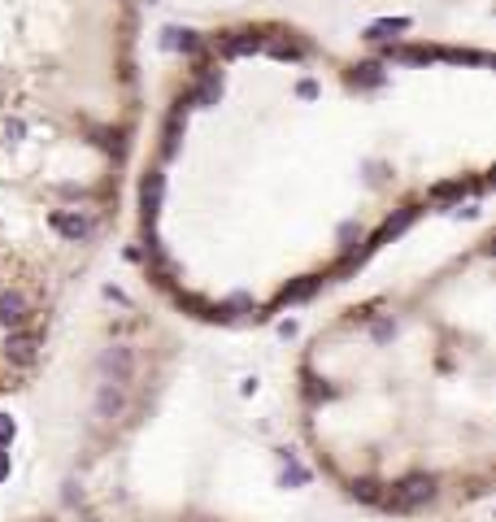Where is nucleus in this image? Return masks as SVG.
I'll list each match as a JSON object with an SVG mask.
<instances>
[{"instance_id":"obj_1","label":"nucleus","mask_w":496,"mask_h":522,"mask_svg":"<svg viewBox=\"0 0 496 522\" xmlns=\"http://www.w3.org/2000/svg\"><path fill=\"white\" fill-rule=\"evenodd\" d=\"M135 0H0V201L44 253L87 248L118 201L135 109Z\"/></svg>"},{"instance_id":"obj_2","label":"nucleus","mask_w":496,"mask_h":522,"mask_svg":"<svg viewBox=\"0 0 496 522\" xmlns=\"http://www.w3.org/2000/svg\"><path fill=\"white\" fill-rule=\"evenodd\" d=\"M5 475H9V461H5V457H0V479H5Z\"/></svg>"}]
</instances>
